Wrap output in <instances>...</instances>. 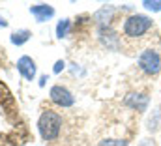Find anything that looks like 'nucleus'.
Listing matches in <instances>:
<instances>
[{"mask_svg": "<svg viewBox=\"0 0 161 146\" xmlns=\"http://www.w3.org/2000/svg\"><path fill=\"white\" fill-rule=\"evenodd\" d=\"M142 6L148 11H161V0H144Z\"/></svg>", "mask_w": 161, "mask_h": 146, "instance_id": "12", "label": "nucleus"}, {"mask_svg": "<svg viewBox=\"0 0 161 146\" xmlns=\"http://www.w3.org/2000/svg\"><path fill=\"white\" fill-rule=\"evenodd\" d=\"M51 101L53 103H56V105H60V107H71L73 105V96H71V92L68 90V88H64V86H60V84H56V86H53L51 88Z\"/></svg>", "mask_w": 161, "mask_h": 146, "instance_id": "4", "label": "nucleus"}, {"mask_svg": "<svg viewBox=\"0 0 161 146\" xmlns=\"http://www.w3.org/2000/svg\"><path fill=\"white\" fill-rule=\"evenodd\" d=\"M69 28H71V21L69 19H62L58 25H56V36L60 37H66L68 36V32H69Z\"/></svg>", "mask_w": 161, "mask_h": 146, "instance_id": "11", "label": "nucleus"}, {"mask_svg": "<svg viewBox=\"0 0 161 146\" xmlns=\"http://www.w3.org/2000/svg\"><path fill=\"white\" fill-rule=\"evenodd\" d=\"M45 81H49V79H47V75H41V79H40V86H45Z\"/></svg>", "mask_w": 161, "mask_h": 146, "instance_id": "16", "label": "nucleus"}, {"mask_svg": "<svg viewBox=\"0 0 161 146\" xmlns=\"http://www.w3.org/2000/svg\"><path fill=\"white\" fill-rule=\"evenodd\" d=\"M30 36H32V34H30V30H17V32H13V34H11L9 39H11V43H13V45H23V43H26V41L30 39Z\"/></svg>", "mask_w": 161, "mask_h": 146, "instance_id": "9", "label": "nucleus"}, {"mask_svg": "<svg viewBox=\"0 0 161 146\" xmlns=\"http://www.w3.org/2000/svg\"><path fill=\"white\" fill-rule=\"evenodd\" d=\"M111 19H113V8H111V6L101 8V11L96 13V21H97V23H109Z\"/></svg>", "mask_w": 161, "mask_h": 146, "instance_id": "10", "label": "nucleus"}, {"mask_svg": "<svg viewBox=\"0 0 161 146\" xmlns=\"http://www.w3.org/2000/svg\"><path fill=\"white\" fill-rule=\"evenodd\" d=\"M30 13L36 17L38 23H45L47 19H51V17L54 15V9H53V6H49V4H36V6L30 8Z\"/></svg>", "mask_w": 161, "mask_h": 146, "instance_id": "6", "label": "nucleus"}, {"mask_svg": "<svg viewBox=\"0 0 161 146\" xmlns=\"http://www.w3.org/2000/svg\"><path fill=\"white\" fill-rule=\"evenodd\" d=\"M0 26H8V23H6V21L2 19V17H0Z\"/></svg>", "mask_w": 161, "mask_h": 146, "instance_id": "17", "label": "nucleus"}, {"mask_svg": "<svg viewBox=\"0 0 161 146\" xmlns=\"http://www.w3.org/2000/svg\"><path fill=\"white\" fill-rule=\"evenodd\" d=\"M17 70L26 81H32L36 77V62L30 56H21L17 60Z\"/></svg>", "mask_w": 161, "mask_h": 146, "instance_id": "5", "label": "nucleus"}, {"mask_svg": "<svg viewBox=\"0 0 161 146\" xmlns=\"http://www.w3.org/2000/svg\"><path fill=\"white\" fill-rule=\"evenodd\" d=\"M38 129L43 141H54L62 129V118L54 110H43L38 120Z\"/></svg>", "mask_w": 161, "mask_h": 146, "instance_id": "1", "label": "nucleus"}, {"mask_svg": "<svg viewBox=\"0 0 161 146\" xmlns=\"http://www.w3.org/2000/svg\"><path fill=\"white\" fill-rule=\"evenodd\" d=\"M148 101H150V99H148V96H144V94H129V96H125V105L141 110V112L148 109Z\"/></svg>", "mask_w": 161, "mask_h": 146, "instance_id": "7", "label": "nucleus"}, {"mask_svg": "<svg viewBox=\"0 0 161 146\" xmlns=\"http://www.w3.org/2000/svg\"><path fill=\"white\" fill-rule=\"evenodd\" d=\"M99 37H101L103 45H107V49H116V47H118V43H120L118 36H116L111 28H107V26L99 28Z\"/></svg>", "mask_w": 161, "mask_h": 146, "instance_id": "8", "label": "nucleus"}, {"mask_svg": "<svg viewBox=\"0 0 161 146\" xmlns=\"http://www.w3.org/2000/svg\"><path fill=\"white\" fill-rule=\"evenodd\" d=\"M139 68L146 75H158L161 71V54L152 49H146L139 56Z\"/></svg>", "mask_w": 161, "mask_h": 146, "instance_id": "3", "label": "nucleus"}, {"mask_svg": "<svg viewBox=\"0 0 161 146\" xmlns=\"http://www.w3.org/2000/svg\"><path fill=\"white\" fill-rule=\"evenodd\" d=\"M152 25H154V21L150 17L135 13V15H131V17L125 19V23H124V34L127 37H141L152 28Z\"/></svg>", "mask_w": 161, "mask_h": 146, "instance_id": "2", "label": "nucleus"}, {"mask_svg": "<svg viewBox=\"0 0 161 146\" xmlns=\"http://www.w3.org/2000/svg\"><path fill=\"white\" fill-rule=\"evenodd\" d=\"M64 68H66V62H64V60H58V62L54 64V68H53V71H54V73H60L62 70H64Z\"/></svg>", "mask_w": 161, "mask_h": 146, "instance_id": "15", "label": "nucleus"}, {"mask_svg": "<svg viewBox=\"0 0 161 146\" xmlns=\"http://www.w3.org/2000/svg\"><path fill=\"white\" fill-rule=\"evenodd\" d=\"M4 101H11V94L6 88V84L0 82V103H4Z\"/></svg>", "mask_w": 161, "mask_h": 146, "instance_id": "14", "label": "nucleus"}, {"mask_svg": "<svg viewBox=\"0 0 161 146\" xmlns=\"http://www.w3.org/2000/svg\"><path fill=\"white\" fill-rule=\"evenodd\" d=\"M99 146H127V141H124V139H105V141H101Z\"/></svg>", "mask_w": 161, "mask_h": 146, "instance_id": "13", "label": "nucleus"}]
</instances>
